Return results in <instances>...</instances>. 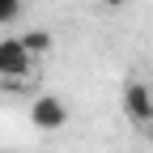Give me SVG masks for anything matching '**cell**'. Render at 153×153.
Here are the masks:
<instances>
[{
    "label": "cell",
    "instance_id": "6da1fadb",
    "mask_svg": "<svg viewBox=\"0 0 153 153\" xmlns=\"http://www.w3.org/2000/svg\"><path fill=\"white\" fill-rule=\"evenodd\" d=\"M34 60H38V55L26 47L22 34H17V38H0V85H9V89L26 85L34 76Z\"/></svg>",
    "mask_w": 153,
    "mask_h": 153
},
{
    "label": "cell",
    "instance_id": "7a4b0ae2",
    "mask_svg": "<svg viewBox=\"0 0 153 153\" xmlns=\"http://www.w3.org/2000/svg\"><path fill=\"white\" fill-rule=\"evenodd\" d=\"M30 123H34L38 132H60V128L68 123V106H64V98H55V94H38L34 106H30Z\"/></svg>",
    "mask_w": 153,
    "mask_h": 153
},
{
    "label": "cell",
    "instance_id": "5b68a950",
    "mask_svg": "<svg viewBox=\"0 0 153 153\" xmlns=\"http://www.w3.org/2000/svg\"><path fill=\"white\" fill-rule=\"evenodd\" d=\"M17 13H22V0H0V26L17 22Z\"/></svg>",
    "mask_w": 153,
    "mask_h": 153
},
{
    "label": "cell",
    "instance_id": "8992f818",
    "mask_svg": "<svg viewBox=\"0 0 153 153\" xmlns=\"http://www.w3.org/2000/svg\"><path fill=\"white\" fill-rule=\"evenodd\" d=\"M94 4H102V9H123L128 0H94Z\"/></svg>",
    "mask_w": 153,
    "mask_h": 153
},
{
    "label": "cell",
    "instance_id": "277c9868",
    "mask_svg": "<svg viewBox=\"0 0 153 153\" xmlns=\"http://www.w3.org/2000/svg\"><path fill=\"white\" fill-rule=\"evenodd\" d=\"M22 38H26V47H30L34 55H47V51H51V43H55V38H51V30H26Z\"/></svg>",
    "mask_w": 153,
    "mask_h": 153
},
{
    "label": "cell",
    "instance_id": "3957f363",
    "mask_svg": "<svg viewBox=\"0 0 153 153\" xmlns=\"http://www.w3.org/2000/svg\"><path fill=\"white\" fill-rule=\"evenodd\" d=\"M123 115L132 123H153V94L145 81H128L123 85Z\"/></svg>",
    "mask_w": 153,
    "mask_h": 153
}]
</instances>
